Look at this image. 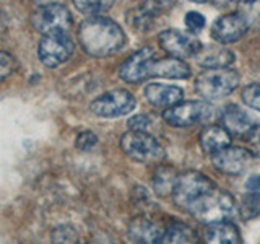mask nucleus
Returning <instances> with one entry per match:
<instances>
[{
	"label": "nucleus",
	"mask_w": 260,
	"mask_h": 244,
	"mask_svg": "<svg viewBox=\"0 0 260 244\" xmlns=\"http://www.w3.org/2000/svg\"><path fill=\"white\" fill-rule=\"evenodd\" d=\"M171 195L179 208L203 225L230 222L236 215L234 199L199 171L177 174Z\"/></svg>",
	"instance_id": "obj_1"
},
{
	"label": "nucleus",
	"mask_w": 260,
	"mask_h": 244,
	"mask_svg": "<svg viewBox=\"0 0 260 244\" xmlns=\"http://www.w3.org/2000/svg\"><path fill=\"white\" fill-rule=\"evenodd\" d=\"M119 77L127 83H140L145 78L159 77L171 80H182L190 77V67L177 57H158L151 46L142 47L120 65Z\"/></svg>",
	"instance_id": "obj_2"
},
{
	"label": "nucleus",
	"mask_w": 260,
	"mask_h": 244,
	"mask_svg": "<svg viewBox=\"0 0 260 244\" xmlns=\"http://www.w3.org/2000/svg\"><path fill=\"white\" fill-rule=\"evenodd\" d=\"M81 49L91 57H108L119 52L125 44V35L116 21L93 15L78 28Z\"/></svg>",
	"instance_id": "obj_3"
},
{
	"label": "nucleus",
	"mask_w": 260,
	"mask_h": 244,
	"mask_svg": "<svg viewBox=\"0 0 260 244\" xmlns=\"http://www.w3.org/2000/svg\"><path fill=\"white\" fill-rule=\"evenodd\" d=\"M120 148L128 158L138 163H161L166 153L159 142L143 130H132L125 132L120 137Z\"/></svg>",
	"instance_id": "obj_4"
},
{
	"label": "nucleus",
	"mask_w": 260,
	"mask_h": 244,
	"mask_svg": "<svg viewBox=\"0 0 260 244\" xmlns=\"http://www.w3.org/2000/svg\"><path fill=\"white\" fill-rule=\"evenodd\" d=\"M239 85V73L236 70L224 69H208L195 80V92L203 100H221L231 95Z\"/></svg>",
	"instance_id": "obj_5"
},
{
	"label": "nucleus",
	"mask_w": 260,
	"mask_h": 244,
	"mask_svg": "<svg viewBox=\"0 0 260 244\" xmlns=\"http://www.w3.org/2000/svg\"><path fill=\"white\" fill-rule=\"evenodd\" d=\"M75 51V43L67 31H54L43 35L38 44V57L43 65L55 69L65 64Z\"/></svg>",
	"instance_id": "obj_6"
},
{
	"label": "nucleus",
	"mask_w": 260,
	"mask_h": 244,
	"mask_svg": "<svg viewBox=\"0 0 260 244\" xmlns=\"http://www.w3.org/2000/svg\"><path fill=\"white\" fill-rule=\"evenodd\" d=\"M137 106L135 96L127 89H111L89 104V111L103 119H116L130 114Z\"/></svg>",
	"instance_id": "obj_7"
},
{
	"label": "nucleus",
	"mask_w": 260,
	"mask_h": 244,
	"mask_svg": "<svg viewBox=\"0 0 260 244\" xmlns=\"http://www.w3.org/2000/svg\"><path fill=\"white\" fill-rule=\"evenodd\" d=\"M29 23L41 35H49L54 31H69L72 26V15L65 5L49 2L39 5L31 13Z\"/></svg>",
	"instance_id": "obj_8"
},
{
	"label": "nucleus",
	"mask_w": 260,
	"mask_h": 244,
	"mask_svg": "<svg viewBox=\"0 0 260 244\" xmlns=\"http://www.w3.org/2000/svg\"><path fill=\"white\" fill-rule=\"evenodd\" d=\"M213 109L207 101H181L169 106L162 112V119L173 127H190L207 120Z\"/></svg>",
	"instance_id": "obj_9"
},
{
	"label": "nucleus",
	"mask_w": 260,
	"mask_h": 244,
	"mask_svg": "<svg viewBox=\"0 0 260 244\" xmlns=\"http://www.w3.org/2000/svg\"><path fill=\"white\" fill-rule=\"evenodd\" d=\"M159 47L166 54L177 59L195 57L202 49V43L193 36V33H184L181 29H166L158 38Z\"/></svg>",
	"instance_id": "obj_10"
},
{
	"label": "nucleus",
	"mask_w": 260,
	"mask_h": 244,
	"mask_svg": "<svg viewBox=\"0 0 260 244\" xmlns=\"http://www.w3.org/2000/svg\"><path fill=\"white\" fill-rule=\"evenodd\" d=\"M252 151L242 148V146H226L218 153L211 155V163L213 166L223 174L238 176L247 171L252 165Z\"/></svg>",
	"instance_id": "obj_11"
},
{
	"label": "nucleus",
	"mask_w": 260,
	"mask_h": 244,
	"mask_svg": "<svg viewBox=\"0 0 260 244\" xmlns=\"http://www.w3.org/2000/svg\"><path fill=\"white\" fill-rule=\"evenodd\" d=\"M249 24L246 18L239 13H226L211 24V31L210 35L218 44H231L239 41L244 35L247 33Z\"/></svg>",
	"instance_id": "obj_12"
},
{
	"label": "nucleus",
	"mask_w": 260,
	"mask_h": 244,
	"mask_svg": "<svg viewBox=\"0 0 260 244\" xmlns=\"http://www.w3.org/2000/svg\"><path fill=\"white\" fill-rule=\"evenodd\" d=\"M146 101L156 108H169L184 100V89L174 85L165 83H148L143 88Z\"/></svg>",
	"instance_id": "obj_13"
},
{
	"label": "nucleus",
	"mask_w": 260,
	"mask_h": 244,
	"mask_svg": "<svg viewBox=\"0 0 260 244\" xmlns=\"http://www.w3.org/2000/svg\"><path fill=\"white\" fill-rule=\"evenodd\" d=\"M221 126L231 135H247L254 127V119L239 106L230 104L221 112Z\"/></svg>",
	"instance_id": "obj_14"
},
{
	"label": "nucleus",
	"mask_w": 260,
	"mask_h": 244,
	"mask_svg": "<svg viewBox=\"0 0 260 244\" xmlns=\"http://www.w3.org/2000/svg\"><path fill=\"white\" fill-rule=\"evenodd\" d=\"M127 238L132 242H161L162 230L154 222H151L150 218L138 217L128 223Z\"/></svg>",
	"instance_id": "obj_15"
},
{
	"label": "nucleus",
	"mask_w": 260,
	"mask_h": 244,
	"mask_svg": "<svg viewBox=\"0 0 260 244\" xmlns=\"http://www.w3.org/2000/svg\"><path fill=\"white\" fill-rule=\"evenodd\" d=\"M199 65L205 69H224L228 65H231L234 62V54L231 51H228L226 47L221 46H207L203 47L195 55Z\"/></svg>",
	"instance_id": "obj_16"
},
{
	"label": "nucleus",
	"mask_w": 260,
	"mask_h": 244,
	"mask_svg": "<svg viewBox=\"0 0 260 244\" xmlns=\"http://www.w3.org/2000/svg\"><path fill=\"white\" fill-rule=\"evenodd\" d=\"M231 145V134L223 126H207L200 134V146L207 155H215Z\"/></svg>",
	"instance_id": "obj_17"
},
{
	"label": "nucleus",
	"mask_w": 260,
	"mask_h": 244,
	"mask_svg": "<svg viewBox=\"0 0 260 244\" xmlns=\"http://www.w3.org/2000/svg\"><path fill=\"white\" fill-rule=\"evenodd\" d=\"M203 239H205V242L234 244V242H241V234L233 223L218 222V223L207 225L205 231H203Z\"/></svg>",
	"instance_id": "obj_18"
},
{
	"label": "nucleus",
	"mask_w": 260,
	"mask_h": 244,
	"mask_svg": "<svg viewBox=\"0 0 260 244\" xmlns=\"http://www.w3.org/2000/svg\"><path fill=\"white\" fill-rule=\"evenodd\" d=\"M199 238L197 234L192 231L190 226H187L185 223L181 222H171L166 230H162V238L161 242H195Z\"/></svg>",
	"instance_id": "obj_19"
},
{
	"label": "nucleus",
	"mask_w": 260,
	"mask_h": 244,
	"mask_svg": "<svg viewBox=\"0 0 260 244\" xmlns=\"http://www.w3.org/2000/svg\"><path fill=\"white\" fill-rule=\"evenodd\" d=\"M176 179L177 174L174 169L166 168V166H161L156 174H154L153 179V186H154V191H156L159 195H168V194H173L174 189V184H176Z\"/></svg>",
	"instance_id": "obj_20"
},
{
	"label": "nucleus",
	"mask_w": 260,
	"mask_h": 244,
	"mask_svg": "<svg viewBox=\"0 0 260 244\" xmlns=\"http://www.w3.org/2000/svg\"><path fill=\"white\" fill-rule=\"evenodd\" d=\"M77 10L85 15H101L114 5V0H73Z\"/></svg>",
	"instance_id": "obj_21"
},
{
	"label": "nucleus",
	"mask_w": 260,
	"mask_h": 244,
	"mask_svg": "<svg viewBox=\"0 0 260 244\" xmlns=\"http://www.w3.org/2000/svg\"><path fill=\"white\" fill-rule=\"evenodd\" d=\"M239 13L249 28H260V0H239Z\"/></svg>",
	"instance_id": "obj_22"
},
{
	"label": "nucleus",
	"mask_w": 260,
	"mask_h": 244,
	"mask_svg": "<svg viewBox=\"0 0 260 244\" xmlns=\"http://www.w3.org/2000/svg\"><path fill=\"white\" fill-rule=\"evenodd\" d=\"M18 69V60L16 57L7 51H2L0 49V83L4 80H7L8 77H12L13 73Z\"/></svg>",
	"instance_id": "obj_23"
},
{
	"label": "nucleus",
	"mask_w": 260,
	"mask_h": 244,
	"mask_svg": "<svg viewBox=\"0 0 260 244\" xmlns=\"http://www.w3.org/2000/svg\"><path fill=\"white\" fill-rule=\"evenodd\" d=\"M241 96L247 106L260 112V83H250L244 86Z\"/></svg>",
	"instance_id": "obj_24"
},
{
	"label": "nucleus",
	"mask_w": 260,
	"mask_h": 244,
	"mask_svg": "<svg viewBox=\"0 0 260 244\" xmlns=\"http://www.w3.org/2000/svg\"><path fill=\"white\" fill-rule=\"evenodd\" d=\"M98 143V137L91 130H83L75 138V146L81 151H89Z\"/></svg>",
	"instance_id": "obj_25"
},
{
	"label": "nucleus",
	"mask_w": 260,
	"mask_h": 244,
	"mask_svg": "<svg viewBox=\"0 0 260 244\" xmlns=\"http://www.w3.org/2000/svg\"><path fill=\"white\" fill-rule=\"evenodd\" d=\"M185 28L189 29V33H199L205 26V16L199 12H189L184 18Z\"/></svg>",
	"instance_id": "obj_26"
},
{
	"label": "nucleus",
	"mask_w": 260,
	"mask_h": 244,
	"mask_svg": "<svg viewBox=\"0 0 260 244\" xmlns=\"http://www.w3.org/2000/svg\"><path fill=\"white\" fill-rule=\"evenodd\" d=\"M246 137H247V143L250 146V151L260 158V124H255L252 127Z\"/></svg>",
	"instance_id": "obj_27"
},
{
	"label": "nucleus",
	"mask_w": 260,
	"mask_h": 244,
	"mask_svg": "<svg viewBox=\"0 0 260 244\" xmlns=\"http://www.w3.org/2000/svg\"><path fill=\"white\" fill-rule=\"evenodd\" d=\"M150 126H151V117L146 116V114H137V116L128 119V127L132 130H143V132H146Z\"/></svg>",
	"instance_id": "obj_28"
},
{
	"label": "nucleus",
	"mask_w": 260,
	"mask_h": 244,
	"mask_svg": "<svg viewBox=\"0 0 260 244\" xmlns=\"http://www.w3.org/2000/svg\"><path fill=\"white\" fill-rule=\"evenodd\" d=\"M63 230H65L63 226L57 228V231H60L62 236L59 234V236H55V238H52V239L57 241V242H69V241H75L78 238V234L75 233V230H72V228H69V231H63Z\"/></svg>",
	"instance_id": "obj_29"
},
{
	"label": "nucleus",
	"mask_w": 260,
	"mask_h": 244,
	"mask_svg": "<svg viewBox=\"0 0 260 244\" xmlns=\"http://www.w3.org/2000/svg\"><path fill=\"white\" fill-rule=\"evenodd\" d=\"M246 189H247V192H260V174L258 176H252V177L247 179Z\"/></svg>",
	"instance_id": "obj_30"
},
{
	"label": "nucleus",
	"mask_w": 260,
	"mask_h": 244,
	"mask_svg": "<svg viewBox=\"0 0 260 244\" xmlns=\"http://www.w3.org/2000/svg\"><path fill=\"white\" fill-rule=\"evenodd\" d=\"M4 24H5V16H4V13L0 12V29L4 28Z\"/></svg>",
	"instance_id": "obj_31"
},
{
	"label": "nucleus",
	"mask_w": 260,
	"mask_h": 244,
	"mask_svg": "<svg viewBox=\"0 0 260 244\" xmlns=\"http://www.w3.org/2000/svg\"><path fill=\"white\" fill-rule=\"evenodd\" d=\"M32 2H36L38 5H43V4H49V2H52V0H32Z\"/></svg>",
	"instance_id": "obj_32"
},
{
	"label": "nucleus",
	"mask_w": 260,
	"mask_h": 244,
	"mask_svg": "<svg viewBox=\"0 0 260 244\" xmlns=\"http://www.w3.org/2000/svg\"><path fill=\"white\" fill-rule=\"evenodd\" d=\"M190 2H195V4H203V2H208V0H190Z\"/></svg>",
	"instance_id": "obj_33"
},
{
	"label": "nucleus",
	"mask_w": 260,
	"mask_h": 244,
	"mask_svg": "<svg viewBox=\"0 0 260 244\" xmlns=\"http://www.w3.org/2000/svg\"><path fill=\"white\" fill-rule=\"evenodd\" d=\"M228 2H239V0H228Z\"/></svg>",
	"instance_id": "obj_34"
}]
</instances>
